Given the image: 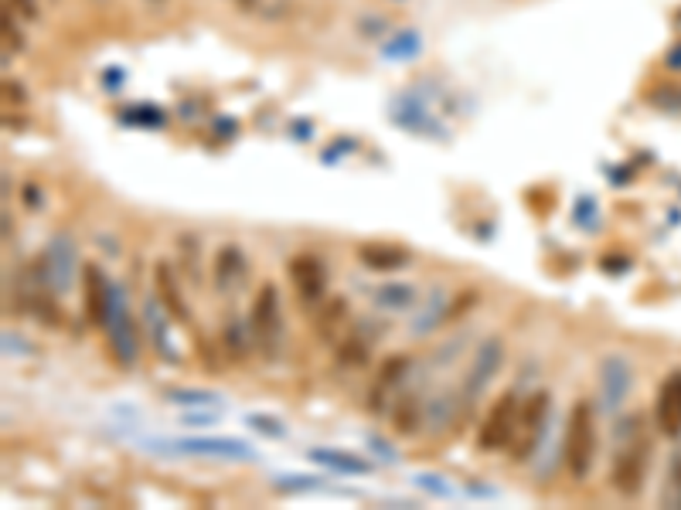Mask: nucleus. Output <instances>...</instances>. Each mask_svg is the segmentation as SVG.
Wrapping results in <instances>:
<instances>
[{"mask_svg":"<svg viewBox=\"0 0 681 510\" xmlns=\"http://www.w3.org/2000/svg\"><path fill=\"white\" fill-rule=\"evenodd\" d=\"M113 283L103 273V265L86 263L82 265V306H86V320L92 327H106L109 317V303H113Z\"/></svg>","mask_w":681,"mask_h":510,"instance_id":"1a4fd4ad","label":"nucleus"},{"mask_svg":"<svg viewBox=\"0 0 681 510\" xmlns=\"http://www.w3.org/2000/svg\"><path fill=\"white\" fill-rule=\"evenodd\" d=\"M450 320V303H446V296L440 290L433 292L430 296V303L419 310V317L413 320V334L415 337H423V334H430V330H436L440 323Z\"/></svg>","mask_w":681,"mask_h":510,"instance_id":"412c9836","label":"nucleus"},{"mask_svg":"<svg viewBox=\"0 0 681 510\" xmlns=\"http://www.w3.org/2000/svg\"><path fill=\"white\" fill-rule=\"evenodd\" d=\"M388 412H392V425H396L399 436H413V432H419V425L426 422V405L415 392H399L392 398Z\"/></svg>","mask_w":681,"mask_h":510,"instance_id":"f3484780","label":"nucleus"},{"mask_svg":"<svg viewBox=\"0 0 681 510\" xmlns=\"http://www.w3.org/2000/svg\"><path fill=\"white\" fill-rule=\"evenodd\" d=\"M667 480H671V500L681 507V450L675 452V459H671V469H667Z\"/></svg>","mask_w":681,"mask_h":510,"instance_id":"cd10ccee","label":"nucleus"},{"mask_svg":"<svg viewBox=\"0 0 681 510\" xmlns=\"http://www.w3.org/2000/svg\"><path fill=\"white\" fill-rule=\"evenodd\" d=\"M392 44L396 48H386L388 59H415L419 55V34H413V31H402Z\"/></svg>","mask_w":681,"mask_h":510,"instance_id":"393cba45","label":"nucleus"},{"mask_svg":"<svg viewBox=\"0 0 681 510\" xmlns=\"http://www.w3.org/2000/svg\"><path fill=\"white\" fill-rule=\"evenodd\" d=\"M42 259V265H45L48 279H51V286H55V292H69L75 283V269H79V248H75L72 235L59 232L51 242L45 246V252L38 255Z\"/></svg>","mask_w":681,"mask_h":510,"instance_id":"6e6552de","label":"nucleus"},{"mask_svg":"<svg viewBox=\"0 0 681 510\" xmlns=\"http://www.w3.org/2000/svg\"><path fill=\"white\" fill-rule=\"evenodd\" d=\"M4 92L11 96V102H24V88L14 86V82H4Z\"/></svg>","mask_w":681,"mask_h":510,"instance_id":"7c9ffc66","label":"nucleus"},{"mask_svg":"<svg viewBox=\"0 0 681 510\" xmlns=\"http://www.w3.org/2000/svg\"><path fill=\"white\" fill-rule=\"evenodd\" d=\"M667 65H671V69H681V44L675 51H667Z\"/></svg>","mask_w":681,"mask_h":510,"instance_id":"473e14b6","label":"nucleus"},{"mask_svg":"<svg viewBox=\"0 0 681 510\" xmlns=\"http://www.w3.org/2000/svg\"><path fill=\"white\" fill-rule=\"evenodd\" d=\"M106 334H109V344H113V354H117L119 365L134 367L140 344H136L134 313H130L126 296L119 292V286L113 290V303H109V317H106Z\"/></svg>","mask_w":681,"mask_h":510,"instance_id":"0eeeda50","label":"nucleus"},{"mask_svg":"<svg viewBox=\"0 0 681 510\" xmlns=\"http://www.w3.org/2000/svg\"><path fill=\"white\" fill-rule=\"evenodd\" d=\"M222 344H225V350L236 357V361H238V357H246V354H249V344H252L249 323L229 317V320L222 323Z\"/></svg>","mask_w":681,"mask_h":510,"instance_id":"5701e85b","label":"nucleus"},{"mask_svg":"<svg viewBox=\"0 0 681 510\" xmlns=\"http://www.w3.org/2000/svg\"><path fill=\"white\" fill-rule=\"evenodd\" d=\"M290 283H294L296 296L303 300L307 306L321 303L324 300V290H327V269L324 263L317 259V255H311V252H300V255H294L290 259Z\"/></svg>","mask_w":681,"mask_h":510,"instance_id":"9b49d317","label":"nucleus"},{"mask_svg":"<svg viewBox=\"0 0 681 510\" xmlns=\"http://www.w3.org/2000/svg\"><path fill=\"white\" fill-rule=\"evenodd\" d=\"M409 367H413V357H406V354L386 357V361L378 365L375 378H371V388H368L371 412H386V408L392 405V398L402 392V381L409 375Z\"/></svg>","mask_w":681,"mask_h":510,"instance_id":"9d476101","label":"nucleus"},{"mask_svg":"<svg viewBox=\"0 0 681 510\" xmlns=\"http://www.w3.org/2000/svg\"><path fill=\"white\" fill-rule=\"evenodd\" d=\"M563 459L573 480H586L596 459V419H592L590 402H576L569 408L563 436Z\"/></svg>","mask_w":681,"mask_h":510,"instance_id":"f03ea898","label":"nucleus"},{"mask_svg":"<svg viewBox=\"0 0 681 510\" xmlns=\"http://www.w3.org/2000/svg\"><path fill=\"white\" fill-rule=\"evenodd\" d=\"M413 300H415V290L406 286V283H388V286H378V290H375V303L386 306V310H406V306H413Z\"/></svg>","mask_w":681,"mask_h":510,"instance_id":"b1692460","label":"nucleus"},{"mask_svg":"<svg viewBox=\"0 0 681 510\" xmlns=\"http://www.w3.org/2000/svg\"><path fill=\"white\" fill-rule=\"evenodd\" d=\"M171 320H174V317L163 310V303L157 300V292L144 300V327H147L150 348H154V354H157L161 361H167V365L178 361V350L171 348Z\"/></svg>","mask_w":681,"mask_h":510,"instance_id":"2eb2a0df","label":"nucleus"},{"mask_svg":"<svg viewBox=\"0 0 681 510\" xmlns=\"http://www.w3.org/2000/svg\"><path fill=\"white\" fill-rule=\"evenodd\" d=\"M501 365H504V340H501V337H488V340H480L477 350H474V361H471L467 375H463V385H460V398H463V405L471 408L474 402H480V394L488 392L490 381L498 378Z\"/></svg>","mask_w":681,"mask_h":510,"instance_id":"423d86ee","label":"nucleus"},{"mask_svg":"<svg viewBox=\"0 0 681 510\" xmlns=\"http://www.w3.org/2000/svg\"><path fill=\"white\" fill-rule=\"evenodd\" d=\"M11 4H14L17 14H24L28 21H34V17H38V0H11Z\"/></svg>","mask_w":681,"mask_h":510,"instance_id":"c756f323","label":"nucleus"},{"mask_svg":"<svg viewBox=\"0 0 681 510\" xmlns=\"http://www.w3.org/2000/svg\"><path fill=\"white\" fill-rule=\"evenodd\" d=\"M24 201L31 204V211H38V188H28V190H24Z\"/></svg>","mask_w":681,"mask_h":510,"instance_id":"2f4dec72","label":"nucleus"},{"mask_svg":"<svg viewBox=\"0 0 681 510\" xmlns=\"http://www.w3.org/2000/svg\"><path fill=\"white\" fill-rule=\"evenodd\" d=\"M154 286H157V300H161L163 310H167L174 320H181V323L191 320V306H188L184 292H181L178 273L171 269V263L154 265Z\"/></svg>","mask_w":681,"mask_h":510,"instance_id":"dca6fc26","label":"nucleus"},{"mask_svg":"<svg viewBox=\"0 0 681 510\" xmlns=\"http://www.w3.org/2000/svg\"><path fill=\"white\" fill-rule=\"evenodd\" d=\"M654 422H658V432L667 439L681 436V367L671 371L661 388H658V398H654Z\"/></svg>","mask_w":681,"mask_h":510,"instance_id":"ddd939ff","label":"nucleus"},{"mask_svg":"<svg viewBox=\"0 0 681 510\" xmlns=\"http://www.w3.org/2000/svg\"><path fill=\"white\" fill-rule=\"evenodd\" d=\"M249 334L252 344L259 348L263 357H276L283 344V306H280V290L273 283H263L249 310Z\"/></svg>","mask_w":681,"mask_h":510,"instance_id":"7ed1b4c3","label":"nucleus"},{"mask_svg":"<svg viewBox=\"0 0 681 510\" xmlns=\"http://www.w3.org/2000/svg\"><path fill=\"white\" fill-rule=\"evenodd\" d=\"M219 394L211 392H171V402H181V405H208V402H215Z\"/></svg>","mask_w":681,"mask_h":510,"instance_id":"bb28decb","label":"nucleus"},{"mask_svg":"<svg viewBox=\"0 0 681 510\" xmlns=\"http://www.w3.org/2000/svg\"><path fill=\"white\" fill-rule=\"evenodd\" d=\"M518 412L521 402L515 392H504L494 405L488 408L484 422L477 425V450L480 452H501L511 446L515 429H518Z\"/></svg>","mask_w":681,"mask_h":510,"instance_id":"39448f33","label":"nucleus"},{"mask_svg":"<svg viewBox=\"0 0 681 510\" xmlns=\"http://www.w3.org/2000/svg\"><path fill=\"white\" fill-rule=\"evenodd\" d=\"M344 323H348V300H340V296L321 303L317 317H313V327H317V334L324 337V340H340V327Z\"/></svg>","mask_w":681,"mask_h":510,"instance_id":"6ab92c4d","label":"nucleus"},{"mask_svg":"<svg viewBox=\"0 0 681 510\" xmlns=\"http://www.w3.org/2000/svg\"><path fill=\"white\" fill-rule=\"evenodd\" d=\"M648 463H651V442L640 436L637 419H627L620 429V446L617 456L610 463V483L620 496H637L644 490V477H648Z\"/></svg>","mask_w":681,"mask_h":510,"instance_id":"f257e3e1","label":"nucleus"},{"mask_svg":"<svg viewBox=\"0 0 681 510\" xmlns=\"http://www.w3.org/2000/svg\"><path fill=\"white\" fill-rule=\"evenodd\" d=\"M4 42H7V48L21 51V34H17V28L11 24V14L4 17Z\"/></svg>","mask_w":681,"mask_h":510,"instance_id":"c85d7f7f","label":"nucleus"},{"mask_svg":"<svg viewBox=\"0 0 681 510\" xmlns=\"http://www.w3.org/2000/svg\"><path fill=\"white\" fill-rule=\"evenodd\" d=\"M123 119H126V123H144V126H150V123H154V126H163V113L161 109H150V106H136V109H130Z\"/></svg>","mask_w":681,"mask_h":510,"instance_id":"a878e982","label":"nucleus"},{"mask_svg":"<svg viewBox=\"0 0 681 510\" xmlns=\"http://www.w3.org/2000/svg\"><path fill=\"white\" fill-rule=\"evenodd\" d=\"M630 385H634V371H630V365L623 357L613 354V357H607L600 365V402H603L607 412H617L627 402Z\"/></svg>","mask_w":681,"mask_h":510,"instance_id":"4468645a","label":"nucleus"},{"mask_svg":"<svg viewBox=\"0 0 681 510\" xmlns=\"http://www.w3.org/2000/svg\"><path fill=\"white\" fill-rule=\"evenodd\" d=\"M178 450L198 452V456H236V459H246L249 456V446L238 442V439H188V442H178Z\"/></svg>","mask_w":681,"mask_h":510,"instance_id":"aec40b11","label":"nucleus"},{"mask_svg":"<svg viewBox=\"0 0 681 510\" xmlns=\"http://www.w3.org/2000/svg\"><path fill=\"white\" fill-rule=\"evenodd\" d=\"M249 279V263H246V252L236 242H225L219 246L215 259H211V286L219 292H238Z\"/></svg>","mask_w":681,"mask_h":510,"instance_id":"f8f14e48","label":"nucleus"},{"mask_svg":"<svg viewBox=\"0 0 681 510\" xmlns=\"http://www.w3.org/2000/svg\"><path fill=\"white\" fill-rule=\"evenodd\" d=\"M313 463H321L327 469H338V473H368V463L358 459L351 452H334V450H313L311 452Z\"/></svg>","mask_w":681,"mask_h":510,"instance_id":"4be33fe9","label":"nucleus"},{"mask_svg":"<svg viewBox=\"0 0 681 510\" xmlns=\"http://www.w3.org/2000/svg\"><path fill=\"white\" fill-rule=\"evenodd\" d=\"M358 259L375 273H392V269L409 265V248L392 246V242H368V246L358 248Z\"/></svg>","mask_w":681,"mask_h":510,"instance_id":"a211bd4d","label":"nucleus"},{"mask_svg":"<svg viewBox=\"0 0 681 510\" xmlns=\"http://www.w3.org/2000/svg\"><path fill=\"white\" fill-rule=\"evenodd\" d=\"M548 412H552V394L548 392H535L528 394V402L521 405L518 412V429H515V439H511V456L518 459V463H525V459H532L535 450H538V442L546 439L548 432Z\"/></svg>","mask_w":681,"mask_h":510,"instance_id":"20e7f679","label":"nucleus"}]
</instances>
